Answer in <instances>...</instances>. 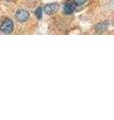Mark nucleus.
Listing matches in <instances>:
<instances>
[{
  "mask_svg": "<svg viewBox=\"0 0 114 120\" xmlns=\"http://www.w3.org/2000/svg\"><path fill=\"white\" fill-rule=\"evenodd\" d=\"M13 28H14V24L12 20H10L9 18H5L4 20L1 22L0 24V30L3 32V33H6V34H9L13 31Z\"/></svg>",
  "mask_w": 114,
  "mask_h": 120,
  "instance_id": "obj_1",
  "label": "nucleus"
},
{
  "mask_svg": "<svg viewBox=\"0 0 114 120\" xmlns=\"http://www.w3.org/2000/svg\"><path fill=\"white\" fill-rule=\"evenodd\" d=\"M30 17V14L27 10L25 9H19L15 14V18L18 22H26Z\"/></svg>",
  "mask_w": 114,
  "mask_h": 120,
  "instance_id": "obj_2",
  "label": "nucleus"
},
{
  "mask_svg": "<svg viewBox=\"0 0 114 120\" xmlns=\"http://www.w3.org/2000/svg\"><path fill=\"white\" fill-rule=\"evenodd\" d=\"M75 7H76V3L74 2V0L73 1H68L63 6V12L65 14H71L74 12Z\"/></svg>",
  "mask_w": 114,
  "mask_h": 120,
  "instance_id": "obj_3",
  "label": "nucleus"
},
{
  "mask_svg": "<svg viewBox=\"0 0 114 120\" xmlns=\"http://www.w3.org/2000/svg\"><path fill=\"white\" fill-rule=\"evenodd\" d=\"M57 9H58V5L56 4V3H49V4H46L44 6V12L48 14V15H50L52 13H54L57 11Z\"/></svg>",
  "mask_w": 114,
  "mask_h": 120,
  "instance_id": "obj_4",
  "label": "nucleus"
},
{
  "mask_svg": "<svg viewBox=\"0 0 114 120\" xmlns=\"http://www.w3.org/2000/svg\"><path fill=\"white\" fill-rule=\"evenodd\" d=\"M108 28V22H101V23H98L95 26V30L97 32H103L106 29Z\"/></svg>",
  "mask_w": 114,
  "mask_h": 120,
  "instance_id": "obj_5",
  "label": "nucleus"
},
{
  "mask_svg": "<svg viewBox=\"0 0 114 120\" xmlns=\"http://www.w3.org/2000/svg\"><path fill=\"white\" fill-rule=\"evenodd\" d=\"M42 11H43V9L41 8V7H39V8H37L35 10V15L38 19H41V18H42V13H43Z\"/></svg>",
  "mask_w": 114,
  "mask_h": 120,
  "instance_id": "obj_6",
  "label": "nucleus"
},
{
  "mask_svg": "<svg viewBox=\"0 0 114 120\" xmlns=\"http://www.w3.org/2000/svg\"><path fill=\"white\" fill-rule=\"evenodd\" d=\"M87 0H74V2L76 3V5H83Z\"/></svg>",
  "mask_w": 114,
  "mask_h": 120,
  "instance_id": "obj_7",
  "label": "nucleus"
},
{
  "mask_svg": "<svg viewBox=\"0 0 114 120\" xmlns=\"http://www.w3.org/2000/svg\"><path fill=\"white\" fill-rule=\"evenodd\" d=\"M6 1H12V0H6Z\"/></svg>",
  "mask_w": 114,
  "mask_h": 120,
  "instance_id": "obj_8",
  "label": "nucleus"
}]
</instances>
